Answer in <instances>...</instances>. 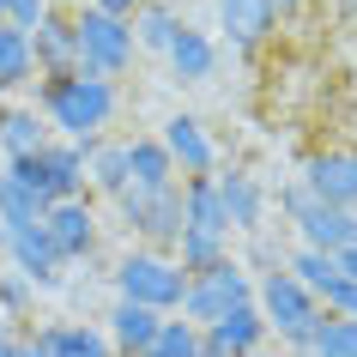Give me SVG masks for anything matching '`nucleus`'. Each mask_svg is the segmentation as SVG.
Returning <instances> with one entry per match:
<instances>
[{
  "mask_svg": "<svg viewBox=\"0 0 357 357\" xmlns=\"http://www.w3.org/2000/svg\"><path fill=\"white\" fill-rule=\"evenodd\" d=\"M279 212H284V225L297 230V243L315 248V255H345V248H357V212L315 200L303 182H284L279 188Z\"/></svg>",
  "mask_w": 357,
  "mask_h": 357,
  "instance_id": "5",
  "label": "nucleus"
},
{
  "mask_svg": "<svg viewBox=\"0 0 357 357\" xmlns=\"http://www.w3.org/2000/svg\"><path fill=\"white\" fill-rule=\"evenodd\" d=\"M169 255H176V266L182 273H206V266H218L230 255V236H212V230H182L176 243H169Z\"/></svg>",
  "mask_w": 357,
  "mask_h": 357,
  "instance_id": "28",
  "label": "nucleus"
},
{
  "mask_svg": "<svg viewBox=\"0 0 357 357\" xmlns=\"http://www.w3.org/2000/svg\"><path fill=\"white\" fill-rule=\"evenodd\" d=\"M0 357H19V333H13V339H6V345H0Z\"/></svg>",
  "mask_w": 357,
  "mask_h": 357,
  "instance_id": "39",
  "label": "nucleus"
},
{
  "mask_svg": "<svg viewBox=\"0 0 357 357\" xmlns=\"http://www.w3.org/2000/svg\"><path fill=\"white\" fill-rule=\"evenodd\" d=\"M139 357H200V327L182 315H164V327H158V339H151Z\"/></svg>",
  "mask_w": 357,
  "mask_h": 357,
  "instance_id": "29",
  "label": "nucleus"
},
{
  "mask_svg": "<svg viewBox=\"0 0 357 357\" xmlns=\"http://www.w3.org/2000/svg\"><path fill=\"white\" fill-rule=\"evenodd\" d=\"M85 6H97V13H115V19H133L146 0H85Z\"/></svg>",
  "mask_w": 357,
  "mask_h": 357,
  "instance_id": "33",
  "label": "nucleus"
},
{
  "mask_svg": "<svg viewBox=\"0 0 357 357\" xmlns=\"http://www.w3.org/2000/svg\"><path fill=\"white\" fill-rule=\"evenodd\" d=\"M255 309H261L266 321V339H279V351H309L321 333V303L303 291L284 266H273V273H261L255 279Z\"/></svg>",
  "mask_w": 357,
  "mask_h": 357,
  "instance_id": "2",
  "label": "nucleus"
},
{
  "mask_svg": "<svg viewBox=\"0 0 357 357\" xmlns=\"http://www.w3.org/2000/svg\"><path fill=\"white\" fill-rule=\"evenodd\" d=\"M176 194H182V230L230 236V218H225V200H218V182L212 176H188V182H176Z\"/></svg>",
  "mask_w": 357,
  "mask_h": 357,
  "instance_id": "23",
  "label": "nucleus"
},
{
  "mask_svg": "<svg viewBox=\"0 0 357 357\" xmlns=\"http://www.w3.org/2000/svg\"><path fill=\"white\" fill-rule=\"evenodd\" d=\"M24 85H37L31 31H19V24H0V97H19Z\"/></svg>",
  "mask_w": 357,
  "mask_h": 357,
  "instance_id": "25",
  "label": "nucleus"
},
{
  "mask_svg": "<svg viewBox=\"0 0 357 357\" xmlns=\"http://www.w3.org/2000/svg\"><path fill=\"white\" fill-rule=\"evenodd\" d=\"M158 146L169 151V164H176L182 182H188V176H218V139H212V128L200 115L176 109L164 121V133H158Z\"/></svg>",
  "mask_w": 357,
  "mask_h": 357,
  "instance_id": "13",
  "label": "nucleus"
},
{
  "mask_svg": "<svg viewBox=\"0 0 357 357\" xmlns=\"http://www.w3.org/2000/svg\"><path fill=\"white\" fill-rule=\"evenodd\" d=\"M19 169L24 182L55 206V200H79L85 194V146H67V139H49L37 158H24V164H6Z\"/></svg>",
  "mask_w": 357,
  "mask_h": 357,
  "instance_id": "10",
  "label": "nucleus"
},
{
  "mask_svg": "<svg viewBox=\"0 0 357 357\" xmlns=\"http://www.w3.org/2000/svg\"><path fill=\"white\" fill-rule=\"evenodd\" d=\"M164 61H169V73L182 79V85H206V79L218 73V37L182 19V31H176V43L164 49Z\"/></svg>",
  "mask_w": 357,
  "mask_h": 357,
  "instance_id": "20",
  "label": "nucleus"
},
{
  "mask_svg": "<svg viewBox=\"0 0 357 357\" xmlns=\"http://www.w3.org/2000/svg\"><path fill=\"white\" fill-rule=\"evenodd\" d=\"M273 6H279V19H284V13H297V6H309V0H273Z\"/></svg>",
  "mask_w": 357,
  "mask_h": 357,
  "instance_id": "36",
  "label": "nucleus"
},
{
  "mask_svg": "<svg viewBox=\"0 0 357 357\" xmlns=\"http://www.w3.org/2000/svg\"><path fill=\"white\" fill-rule=\"evenodd\" d=\"M133 188L128 176V139H97V146H85V194L91 200H121V194Z\"/></svg>",
  "mask_w": 357,
  "mask_h": 357,
  "instance_id": "19",
  "label": "nucleus"
},
{
  "mask_svg": "<svg viewBox=\"0 0 357 357\" xmlns=\"http://www.w3.org/2000/svg\"><path fill=\"white\" fill-rule=\"evenodd\" d=\"M31 55H37V79H55V73H73L79 67V49H73V13H43L31 24Z\"/></svg>",
  "mask_w": 357,
  "mask_h": 357,
  "instance_id": "18",
  "label": "nucleus"
},
{
  "mask_svg": "<svg viewBox=\"0 0 357 357\" xmlns=\"http://www.w3.org/2000/svg\"><path fill=\"white\" fill-rule=\"evenodd\" d=\"M43 212H49V200H43V194L24 182L19 169H6V176H0V230L43 225Z\"/></svg>",
  "mask_w": 357,
  "mask_h": 357,
  "instance_id": "27",
  "label": "nucleus"
},
{
  "mask_svg": "<svg viewBox=\"0 0 357 357\" xmlns=\"http://www.w3.org/2000/svg\"><path fill=\"white\" fill-rule=\"evenodd\" d=\"M37 339H43V357H115L109 333L97 321H43Z\"/></svg>",
  "mask_w": 357,
  "mask_h": 357,
  "instance_id": "22",
  "label": "nucleus"
},
{
  "mask_svg": "<svg viewBox=\"0 0 357 357\" xmlns=\"http://www.w3.org/2000/svg\"><path fill=\"white\" fill-rule=\"evenodd\" d=\"M73 49H79V73H97V79H121L139 61L133 19H115L97 6H73Z\"/></svg>",
  "mask_w": 357,
  "mask_h": 357,
  "instance_id": "4",
  "label": "nucleus"
},
{
  "mask_svg": "<svg viewBox=\"0 0 357 357\" xmlns=\"http://www.w3.org/2000/svg\"><path fill=\"white\" fill-rule=\"evenodd\" d=\"M0 24H6V19H0Z\"/></svg>",
  "mask_w": 357,
  "mask_h": 357,
  "instance_id": "42",
  "label": "nucleus"
},
{
  "mask_svg": "<svg viewBox=\"0 0 357 357\" xmlns=\"http://www.w3.org/2000/svg\"><path fill=\"white\" fill-rule=\"evenodd\" d=\"M103 333H109V345H115V357H139L158 339V327H164V315H151V309H139V303H121L115 297L109 303V315L97 321Z\"/></svg>",
  "mask_w": 357,
  "mask_h": 357,
  "instance_id": "21",
  "label": "nucleus"
},
{
  "mask_svg": "<svg viewBox=\"0 0 357 357\" xmlns=\"http://www.w3.org/2000/svg\"><path fill=\"white\" fill-rule=\"evenodd\" d=\"M13 333H19V327H13V321L0 315V345H6V339H13Z\"/></svg>",
  "mask_w": 357,
  "mask_h": 357,
  "instance_id": "38",
  "label": "nucleus"
},
{
  "mask_svg": "<svg viewBox=\"0 0 357 357\" xmlns=\"http://www.w3.org/2000/svg\"><path fill=\"white\" fill-rule=\"evenodd\" d=\"M309 357H357V321H321L315 345H309Z\"/></svg>",
  "mask_w": 357,
  "mask_h": 357,
  "instance_id": "30",
  "label": "nucleus"
},
{
  "mask_svg": "<svg viewBox=\"0 0 357 357\" xmlns=\"http://www.w3.org/2000/svg\"><path fill=\"white\" fill-rule=\"evenodd\" d=\"M255 357H291V351H273V345H261V351H255Z\"/></svg>",
  "mask_w": 357,
  "mask_h": 357,
  "instance_id": "40",
  "label": "nucleus"
},
{
  "mask_svg": "<svg viewBox=\"0 0 357 357\" xmlns=\"http://www.w3.org/2000/svg\"><path fill=\"white\" fill-rule=\"evenodd\" d=\"M261 345H273V339H266V321H261L255 303H243V309H230L225 321L200 327V357H255Z\"/></svg>",
  "mask_w": 357,
  "mask_h": 357,
  "instance_id": "15",
  "label": "nucleus"
},
{
  "mask_svg": "<svg viewBox=\"0 0 357 357\" xmlns=\"http://www.w3.org/2000/svg\"><path fill=\"white\" fill-rule=\"evenodd\" d=\"M284 273L309 291V297L321 303V315L333 321H357V279L339 266V255H315V248H297L291 261H284Z\"/></svg>",
  "mask_w": 357,
  "mask_h": 357,
  "instance_id": "8",
  "label": "nucleus"
},
{
  "mask_svg": "<svg viewBox=\"0 0 357 357\" xmlns=\"http://www.w3.org/2000/svg\"><path fill=\"white\" fill-rule=\"evenodd\" d=\"M43 13H49V0H0V19H6V24H19V31H31Z\"/></svg>",
  "mask_w": 357,
  "mask_h": 357,
  "instance_id": "32",
  "label": "nucleus"
},
{
  "mask_svg": "<svg viewBox=\"0 0 357 357\" xmlns=\"http://www.w3.org/2000/svg\"><path fill=\"white\" fill-rule=\"evenodd\" d=\"M128 176H133V188H176V164H169V151L158 146V133H133L128 139Z\"/></svg>",
  "mask_w": 357,
  "mask_h": 357,
  "instance_id": "24",
  "label": "nucleus"
},
{
  "mask_svg": "<svg viewBox=\"0 0 357 357\" xmlns=\"http://www.w3.org/2000/svg\"><path fill=\"white\" fill-rule=\"evenodd\" d=\"M339 266H345V273L357 279V248H345V255H339Z\"/></svg>",
  "mask_w": 357,
  "mask_h": 357,
  "instance_id": "35",
  "label": "nucleus"
},
{
  "mask_svg": "<svg viewBox=\"0 0 357 357\" xmlns=\"http://www.w3.org/2000/svg\"><path fill=\"white\" fill-rule=\"evenodd\" d=\"M43 236L55 248L61 266H91L97 261V243H103V218H97V200L79 194V200H55L43 212Z\"/></svg>",
  "mask_w": 357,
  "mask_h": 357,
  "instance_id": "7",
  "label": "nucleus"
},
{
  "mask_svg": "<svg viewBox=\"0 0 357 357\" xmlns=\"http://www.w3.org/2000/svg\"><path fill=\"white\" fill-rule=\"evenodd\" d=\"M49 139H55V133H49V121L37 115L31 97H0V158H6V164L37 158Z\"/></svg>",
  "mask_w": 357,
  "mask_h": 357,
  "instance_id": "17",
  "label": "nucleus"
},
{
  "mask_svg": "<svg viewBox=\"0 0 357 357\" xmlns=\"http://www.w3.org/2000/svg\"><path fill=\"white\" fill-rule=\"evenodd\" d=\"M0 176H6V158H0ZM0 236H6V230H0Z\"/></svg>",
  "mask_w": 357,
  "mask_h": 357,
  "instance_id": "41",
  "label": "nucleus"
},
{
  "mask_svg": "<svg viewBox=\"0 0 357 357\" xmlns=\"http://www.w3.org/2000/svg\"><path fill=\"white\" fill-rule=\"evenodd\" d=\"M115 297L121 303H139L151 315H182V291H188V273L176 266L169 248H139L133 243L121 261H115Z\"/></svg>",
  "mask_w": 357,
  "mask_h": 357,
  "instance_id": "3",
  "label": "nucleus"
},
{
  "mask_svg": "<svg viewBox=\"0 0 357 357\" xmlns=\"http://www.w3.org/2000/svg\"><path fill=\"white\" fill-rule=\"evenodd\" d=\"M327 6H333L339 19H357V0H327Z\"/></svg>",
  "mask_w": 357,
  "mask_h": 357,
  "instance_id": "34",
  "label": "nucleus"
},
{
  "mask_svg": "<svg viewBox=\"0 0 357 357\" xmlns=\"http://www.w3.org/2000/svg\"><path fill=\"white\" fill-rule=\"evenodd\" d=\"M218 182V200H225V218H230V236L243 230V236H255V230L266 225V212H273V194L261 188V176H248V169H218L212 176Z\"/></svg>",
  "mask_w": 357,
  "mask_h": 357,
  "instance_id": "14",
  "label": "nucleus"
},
{
  "mask_svg": "<svg viewBox=\"0 0 357 357\" xmlns=\"http://www.w3.org/2000/svg\"><path fill=\"white\" fill-rule=\"evenodd\" d=\"M0 255L13 261V273H19V279H31V284H37V291H55V284H61V273H67V266L55 261L49 236H43V225L6 230V236H0Z\"/></svg>",
  "mask_w": 357,
  "mask_h": 357,
  "instance_id": "16",
  "label": "nucleus"
},
{
  "mask_svg": "<svg viewBox=\"0 0 357 357\" xmlns=\"http://www.w3.org/2000/svg\"><path fill=\"white\" fill-rule=\"evenodd\" d=\"M297 182L315 194V200H327V206L357 212V146H321V151H309Z\"/></svg>",
  "mask_w": 357,
  "mask_h": 357,
  "instance_id": "12",
  "label": "nucleus"
},
{
  "mask_svg": "<svg viewBox=\"0 0 357 357\" xmlns=\"http://www.w3.org/2000/svg\"><path fill=\"white\" fill-rule=\"evenodd\" d=\"M31 103H37V115L49 121L55 139H67V146H97L115 128V115H121V85L73 67V73L37 79V97Z\"/></svg>",
  "mask_w": 357,
  "mask_h": 357,
  "instance_id": "1",
  "label": "nucleus"
},
{
  "mask_svg": "<svg viewBox=\"0 0 357 357\" xmlns=\"http://www.w3.org/2000/svg\"><path fill=\"white\" fill-rule=\"evenodd\" d=\"M49 6H55V13H73V6H85V0H49Z\"/></svg>",
  "mask_w": 357,
  "mask_h": 357,
  "instance_id": "37",
  "label": "nucleus"
},
{
  "mask_svg": "<svg viewBox=\"0 0 357 357\" xmlns=\"http://www.w3.org/2000/svg\"><path fill=\"white\" fill-rule=\"evenodd\" d=\"M176 31H182V13H176L169 0H146V6L133 13V49H139V55H164L169 43H176Z\"/></svg>",
  "mask_w": 357,
  "mask_h": 357,
  "instance_id": "26",
  "label": "nucleus"
},
{
  "mask_svg": "<svg viewBox=\"0 0 357 357\" xmlns=\"http://www.w3.org/2000/svg\"><path fill=\"white\" fill-rule=\"evenodd\" d=\"M31 303H37V284H31V279H19V273L6 266V273H0V315L19 327V321L31 315Z\"/></svg>",
  "mask_w": 357,
  "mask_h": 357,
  "instance_id": "31",
  "label": "nucleus"
},
{
  "mask_svg": "<svg viewBox=\"0 0 357 357\" xmlns=\"http://www.w3.org/2000/svg\"><path fill=\"white\" fill-rule=\"evenodd\" d=\"M212 31L236 55H261L273 43V31H279V6L273 0H212Z\"/></svg>",
  "mask_w": 357,
  "mask_h": 357,
  "instance_id": "11",
  "label": "nucleus"
},
{
  "mask_svg": "<svg viewBox=\"0 0 357 357\" xmlns=\"http://www.w3.org/2000/svg\"><path fill=\"white\" fill-rule=\"evenodd\" d=\"M115 212H121V225L133 230V243L139 248H169L176 236H182V194L176 188H128L121 200H115Z\"/></svg>",
  "mask_w": 357,
  "mask_h": 357,
  "instance_id": "9",
  "label": "nucleus"
},
{
  "mask_svg": "<svg viewBox=\"0 0 357 357\" xmlns=\"http://www.w3.org/2000/svg\"><path fill=\"white\" fill-rule=\"evenodd\" d=\"M243 303H255V273H248L236 255H225V261L206 266V273H188V291H182V321L212 327V321H225L230 309H243Z\"/></svg>",
  "mask_w": 357,
  "mask_h": 357,
  "instance_id": "6",
  "label": "nucleus"
}]
</instances>
